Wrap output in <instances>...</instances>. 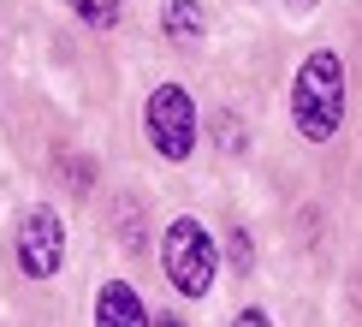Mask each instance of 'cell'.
<instances>
[{"mask_svg": "<svg viewBox=\"0 0 362 327\" xmlns=\"http://www.w3.org/2000/svg\"><path fill=\"white\" fill-rule=\"evenodd\" d=\"M291 125L303 143H333L344 125V59L333 48H315L291 78Z\"/></svg>", "mask_w": 362, "mask_h": 327, "instance_id": "cell-1", "label": "cell"}, {"mask_svg": "<svg viewBox=\"0 0 362 327\" xmlns=\"http://www.w3.org/2000/svg\"><path fill=\"white\" fill-rule=\"evenodd\" d=\"M160 262H167V280H173V292L178 297H208V286H214V238H208L202 220H190V214H178L167 238H160Z\"/></svg>", "mask_w": 362, "mask_h": 327, "instance_id": "cell-2", "label": "cell"}, {"mask_svg": "<svg viewBox=\"0 0 362 327\" xmlns=\"http://www.w3.org/2000/svg\"><path fill=\"white\" fill-rule=\"evenodd\" d=\"M143 125H148V143H155L160 161H190V149H196V101H190V89L185 84L148 89Z\"/></svg>", "mask_w": 362, "mask_h": 327, "instance_id": "cell-3", "label": "cell"}, {"mask_svg": "<svg viewBox=\"0 0 362 327\" xmlns=\"http://www.w3.org/2000/svg\"><path fill=\"white\" fill-rule=\"evenodd\" d=\"M18 268L30 280H54L59 268H66V220L54 214V208H24L18 220Z\"/></svg>", "mask_w": 362, "mask_h": 327, "instance_id": "cell-4", "label": "cell"}, {"mask_svg": "<svg viewBox=\"0 0 362 327\" xmlns=\"http://www.w3.org/2000/svg\"><path fill=\"white\" fill-rule=\"evenodd\" d=\"M95 327H155V321H148V304L137 297V286L107 280L95 292Z\"/></svg>", "mask_w": 362, "mask_h": 327, "instance_id": "cell-5", "label": "cell"}, {"mask_svg": "<svg viewBox=\"0 0 362 327\" xmlns=\"http://www.w3.org/2000/svg\"><path fill=\"white\" fill-rule=\"evenodd\" d=\"M160 30H167L178 48L202 42V0H160Z\"/></svg>", "mask_w": 362, "mask_h": 327, "instance_id": "cell-6", "label": "cell"}, {"mask_svg": "<svg viewBox=\"0 0 362 327\" xmlns=\"http://www.w3.org/2000/svg\"><path fill=\"white\" fill-rule=\"evenodd\" d=\"M71 12H78L89 30H113L119 24V0H71Z\"/></svg>", "mask_w": 362, "mask_h": 327, "instance_id": "cell-7", "label": "cell"}, {"mask_svg": "<svg viewBox=\"0 0 362 327\" xmlns=\"http://www.w3.org/2000/svg\"><path fill=\"white\" fill-rule=\"evenodd\" d=\"M113 220H119V238H125L131 250H143V238H148V226H137V202L125 197V202L113 208Z\"/></svg>", "mask_w": 362, "mask_h": 327, "instance_id": "cell-8", "label": "cell"}, {"mask_svg": "<svg viewBox=\"0 0 362 327\" xmlns=\"http://www.w3.org/2000/svg\"><path fill=\"white\" fill-rule=\"evenodd\" d=\"M226 250H232V262H238V268H250V262H255V256H250V232H244V226H232Z\"/></svg>", "mask_w": 362, "mask_h": 327, "instance_id": "cell-9", "label": "cell"}, {"mask_svg": "<svg viewBox=\"0 0 362 327\" xmlns=\"http://www.w3.org/2000/svg\"><path fill=\"white\" fill-rule=\"evenodd\" d=\"M232 327H274V321H267L262 309H238V316H232Z\"/></svg>", "mask_w": 362, "mask_h": 327, "instance_id": "cell-10", "label": "cell"}, {"mask_svg": "<svg viewBox=\"0 0 362 327\" xmlns=\"http://www.w3.org/2000/svg\"><path fill=\"white\" fill-rule=\"evenodd\" d=\"M285 6H291V12H309V6H315V0H285Z\"/></svg>", "mask_w": 362, "mask_h": 327, "instance_id": "cell-11", "label": "cell"}, {"mask_svg": "<svg viewBox=\"0 0 362 327\" xmlns=\"http://www.w3.org/2000/svg\"><path fill=\"white\" fill-rule=\"evenodd\" d=\"M155 327H185V321H178V316H160V321H155Z\"/></svg>", "mask_w": 362, "mask_h": 327, "instance_id": "cell-12", "label": "cell"}]
</instances>
